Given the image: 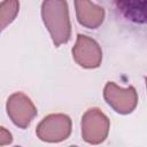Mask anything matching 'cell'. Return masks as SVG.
Masks as SVG:
<instances>
[{"label": "cell", "mask_w": 147, "mask_h": 147, "mask_svg": "<svg viewBox=\"0 0 147 147\" xmlns=\"http://www.w3.org/2000/svg\"><path fill=\"white\" fill-rule=\"evenodd\" d=\"M75 8L80 25L87 29H96L103 23L105 9L91 0H75Z\"/></svg>", "instance_id": "cell-7"}, {"label": "cell", "mask_w": 147, "mask_h": 147, "mask_svg": "<svg viewBox=\"0 0 147 147\" xmlns=\"http://www.w3.org/2000/svg\"><path fill=\"white\" fill-rule=\"evenodd\" d=\"M110 127L108 117L98 108L86 110L82 118V137L92 145L101 144L106 140Z\"/></svg>", "instance_id": "cell-3"}, {"label": "cell", "mask_w": 147, "mask_h": 147, "mask_svg": "<svg viewBox=\"0 0 147 147\" xmlns=\"http://www.w3.org/2000/svg\"><path fill=\"white\" fill-rule=\"evenodd\" d=\"M6 109L11 122L21 129L28 127L37 116L36 106L31 99L22 92H16L8 98Z\"/></svg>", "instance_id": "cell-5"}, {"label": "cell", "mask_w": 147, "mask_h": 147, "mask_svg": "<svg viewBox=\"0 0 147 147\" xmlns=\"http://www.w3.org/2000/svg\"><path fill=\"white\" fill-rule=\"evenodd\" d=\"M107 103L118 114L126 115L134 110L138 105V94L133 86L122 88L113 82H108L103 90Z\"/></svg>", "instance_id": "cell-4"}, {"label": "cell", "mask_w": 147, "mask_h": 147, "mask_svg": "<svg viewBox=\"0 0 147 147\" xmlns=\"http://www.w3.org/2000/svg\"><path fill=\"white\" fill-rule=\"evenodd\" d=\"M13 142V137L11 133L6 129L0 126V146H5V145H9Z\"/></svg>", "instance_id": "cell-10"}, {"label": "cell", "mask_w": 147, "mask_h": 147, "mask_svg": "<svg viewBox=\"0 0 147 147\" xmlns=\"http://www.w3.org/2000/svg\"><path fill=\"white\" fill-rule=\"evenodd\" d=\"M72 57L80 67L94 69L101 64L102 51L94 39L85 34H78L72 48Z\"/></svg>", "instance_id": "cell-6"}, {"label": "cell", "mask_w": 147, "mask_h": 147, "mask_svg": "<svg viewBox=\"0 0 147 147\" xmlns=\"http://www.w3.org/2000/svg\"><path fill=\"white\" fill-rule=\"evenodd\" d=\"M41 17L55 46L65 44L70 39L71 24L67 0H44Z\"/></svg>", "instance_id": "cell-1"}, {"label": "cell", "mask_w": 147, "mask_h": 147, "mask_svg": "<svg viewBox=\"0 0 147 147\" xmlns=\"http://www.w3.org/2000/svg\"><path fill=\"white\" fill-rule=\"evenodd\" d=\"M117 10L129 21L145 22V0H114Z\"/></svg>", "instance_id": "cell-8"}, {"label": "cell", "mask_w": 147, "mask_h": 147, "mask_svg": "<svg viewBox=\"0 0 147 147\" xmlns=\"http://www.w3.org/2000/svg\"><path fill=\"white\" fill-rule=\"evenodd\" d=\"M18 10V0H3L0 3V33L16 18Z\"/></svg>", "instance_id": "cell-9"}, {"label": "cell", "mask_w": 147, "mask_h": 147, "mask_svg": "<svg viewBox=\"0 0 147 147\" xmlns=\"http://www.w3.org/2000/svg\"><path fill=\"white\" fill-rule=\"evenodd\" d=\"M37 137L46 142H60L71 133V119L64 114H51L42 118L36 130Z\"/></svg>", "instance_id": "cell-2"}]
</instances>
